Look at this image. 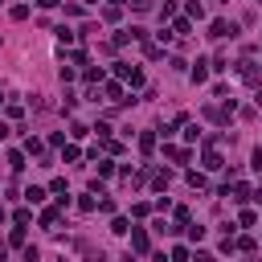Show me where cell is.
I'll return each instance as SVG.
<instances>
[{"label":"cell","instance_id":"1","mask_svg":"<svg viewBox=\"0 0 262 262\" xmlns=\"http://www.w3.org/2000/svg\"><path fill=\"white\" fill-rule=\"evenodd\" d=\"M234 33H238V29L230 25V21H213V25H209V37H217V41H221V37H234Z\"/></svg>","mask_w":262,"mask_h":262},{"label":"cell","instance_id":"2","mask_svg":"<svg viewBox=\"0 0 262 262\" xmlns=\"http://www.w3.org/2000/svg\"><path fill=\"white\" fill-rule=\"evenodd\" d=\"M147 246H152V242H147V234L143 230H131V250H135V254H147Z\"/></svg>","mask_w":262,"mask_h":262},{"label":"cell","instance_id":"3","mask_svg":"<svg viewBox=\"0 0 262 262\" xmlns=\"http://www.w3.org/2000/svg\"><path fill=\"white\" fill-rule=\"evenodd\" d=\"M242 78H246L250 86H258V82H262V74H258V66H254V62H242Z\"/></svg>","mask_w":262,"mask_h":262},{"label":"cell","instance_id":"4","mask_svg":"<svg viewBox=\"0 0 262 262\" xmlns=\"http://www.w3.org/2000/svg\"><path fill=\"white\" fill-rule=\"evenodd\" d=\"M164 156H168L172 164H185V160H189V147H164Z\"/></svg>","mask_w":262,"mask_h":262},{"label":"cell","instance_id":"5","mask_svg":"<svg viewBox=\"0 0 262 262\" xmlns=\"http://www.w3.org/2000/svg\"><path fill=\"white\" fill-rule=\"evenodd\" d=\"M152 147H156V135H152V131H143V135H140V152L147 156V152H152Z\"/></svg>","mask_w":262,"mask_h":262},{"label":"cell","instance_id":"6","mask_svg":"<svg viewBox=\"0 0 262 262\" xmlns=\"http://www.w3.org/2000/svg\"><path fill=\"white\" fill-rule=\"evenodd\" d=\"M107 98L111 102H123V86L119 82H107Z\"/></svg>","mask_w":262,"mask_h":262},{"label":"cell","instance_id":"7","mask_svg":"<svg viewBox=\"0 0 262 262\" xmlns=\"http://www.w3.org/2000/svg\"><path fill=\"white\" fill-rule=\"evenodd\" d=\"M8 168H13V172H21V168H25V156H21V152H8Z\"/></svg>","mask_w":262,"mask_h":262},{"label":"cell","instance_id":"8","mask_svg":"<svg viewBox=\"0 0 262 262\" xmlns=\"http://www.w3.org/2000/svg\"><path fill=\"white\" fill-rule=\"evenodd\" d=\"M111 234H131V225H127V217H115V221H111Z\"/></svg>","mask_w":262,"mask_h":262},{"label":"cell","instance_id":"9","mask_svg":"<svg viewBox=\"0 0 262 262\" xmlns=\"http://www.w3.org/2000/svg\"><path fill=\"white\" fill-rule=\"evenodd\" d=\"M25 201H29V205H37V201H45V189H37V185H33V189L25 192Z\"/></svg>","mask_w":262,"mask_h":262},{"label":"cell","instance_id":"10","mask_svg":"<svg viewBox=\"0 0 262 262\" xmlns=\"http://www.w3.org/2000/svg\"><path fill=\"white\" fill-rule=\"evenodd\" d=\"M205 168H213V172H217V168H221V156H217V152H205Z\"/></svg>","mask_w":262,"mask_h":262},{"label":"cell","instance_id":"11","mask_svg":"<svg viewBox=\"0 0 262 262\" xmlns=\"http://www.w3.org/2000/svg\"><path fill=\"white\" fill-rule=\"evenodd\" d=\"M41 225H45V230H49V225H58V209H45V213H41Z\"/></svg>","mask_w":262,"mask_h":262},{"label":"cell","instance_id":"12","mask_svg":"<svg viewBox=\"0 0 262 262\" xmlns=\"http://www.w3.org/2000/svg\"><path fill=\"white\" fill-rule=\"evenodd\" d=\"M185 234H189V242H201V238H205L201 225H185Z\"/></svg>","mask_w":262,"mask_h":262},{"label":"cell","instance_id":"13","mask_svg":"<svg viewBox=\"0 0 262 262\" xmlns=\"http://www.w3.org/2000/svg\"><path fill=\"white\" fill-rule=\"evenodd\" d=\"M189 29H192V25H189L185 17H176V21H172V33H176V37H180V33H189Z\"/></svg>","mask_w":262,"mask_h":262},{"label":"cell","instance_id":"14","mask_svg":"<svg viewBox=\"0 0 262 262\" xmlns=\"http://www.w3.org/2000/svg\"><path fill=\"white\" fill-rule=\"evenodd\" d=\"M127 82H131V86H143V70H135V66H131V70H127Z\"/></svg>","mask_w":262,"mask_h":262},{"label":"cell","instance_id":"15","mask_svg":"<svg viewBox=\"0 0 262 262\" xmlns=\"http://www.w3.org/2000/svg\"><path fill=\"white\" fill-rule=\"evenodd\" d=\"M131 213H135V217H147V213H152V205L140 201V205H131Z\"/></svg>","mask_w":262,"mask_h":262},{"label":"cell","instance_id":"16","mask_svg":"<svg viewBox=\"0 0 262 262\" xmlns=\"http://www.w3.org/2000/svg\"><path fill=\"white\" fill-rule=\"evenodd\" d=\"M8 242H13V246H21V242H25V225H17V230L8 234Z\"/></svg>","mask_w":262,"mask_h":262},{"label":"cell","instance_id":"17","mask_svg":"<svg viewBox=\"0 0 262 262\" xmlns=\"http://www.w3.org/2000/svg\"><path fill=\"white\" fill-rule=\"evenodd\" d=\"M189 17H192V21H201V17H205V8L197 4V0H189Z\"/></svg>","mask_w":262,"mask_h":262},{"label":"cell","instance_id":"18","mask_svg":"<svg viewBox=\"0 0 262 262\" xmlns=\"http://www.w3.org/2000/svg\"><path fill=\"white\" fill-rule=\"evenodd\" d=\"M172 213H176V221H180V225H189V205H176Z\"/></svg>","mask_w":262,"mask_h":262},{"label":"cell","instance_id":"19","mask_svg":"<svg viewBox=\"0 0 262 262\" xmlns=\"http://www.w3.org/2000/svg\"><path fill=\"white\" fill-rule=\"evenodd\" d=\"M209 78V70H205V62H197V70H192V82H205Z\"/></svg>","mask_w":262,"mask_h":262},{"label":"cell","instance_id":"20","mask_svg":"<svg viewBox=\"0 0 262 262\" xmlns=\"http://www.w3.org/2000/svg\"><path fill=\"white\" fill-rule=\"evenodd\" d=\"M29 17V4H13V21H25Z\"/></svg>","mask_w":262,"mask_h":262},{"label":"cell","instance_id":"21","mask_svg":"<svg viewBox=\"0 0 262 262\" xmlns=\"http://www.w3.org/2000/svg\"><path fill=\"white\" fill-rule=\"evenodd\" d=\"M234 201H250V189L246 185H234Z\"/></svg>","mask_w":262,"mask_h":262},{"label":"cell","instance_id":"22","mask_svg":"<svg viewBox=\"0 0 262 262\" xmlns=\"http://www.w3.org/2000/svg\"><path fill=\"white\" fill-rule=\"evenodd\" d=\"M127 4L135 8V13H147V8H152V0H127Z\"/></svg>","mask_w":262,"mask_h":262},{"label":"cell","instance_id":"23","mask_svg":"<svg viewBox=\"0 0 262 262\" xmlns=\"http://www.w3.org/2000/svg\"><path fill=\"white\" fill-rule=\"evenodd\" d=\"M172 262H189V250H185V246H176V250H172Z\"/></svg>","mask_w":262,"mask_h":262},{"label":"cell","instance_id":"24","mask_svg":"<svg viewBox=\"0 0 262 262\" xmlns=\"http://www.w3.org/2000/svg\"><path fill=\"white\" fill-rule=\"evenodd\" d=\"M192 262H213V254H205V250H197V254H192Z\"/></svg>","mask_w":262,"mask_h":262},{"label":"cell","instance_id":"25","mask_svg":"<svg viewBox=\"0 0 262 262\" xmlns=\"http://www.w3.org/2000/svg\"><path fill=\"white\" fill-rule=\"evenodd\" d=\"M4 258H8V246H4V242H0V262H4Z\"/></svg>","mask_w":262,"mask_h":262},{"label":"cell","instance_id":"26","mask_svg":"<svg viewBox=\"0 0 262 262\" xmlns=\"http://www.w3.org/2000/svg\"><path fill=\"white\" fill-rule=\"evenodd\" d=\"M53 4H58V0H41V8H53Z\"/></svg>","mask_w":262,"mask_h":262},{"label":"cell","instance_id":"27","mask_svg":"<svg viewBox=\"0 0 262 262\" xmlns=\"http://www.w3.org/2000/svg\"><path fill=\"white\" fill-rule=\"evenodd\" d=\"M4 135H8V127H4V123H0V140H4Z\"/></svg>","mask_w":262,"mask_h":262},{"label":"cell","instance_id":"28","mask_svg":"<svg viewBox=\"0 0 262 262\" xmlns=\"http://www.w3.org/2000/svg\"><path fill=\"white\" fill-rule=\"evenodd\" d=\"M254 201H258V205H262V189H258V192H254Z\"/></svg>","mask_w":262,"mask_h":262},{"label":"cell","instance_id":"29","mask_svg":"<svg viewBox=\"0 0 262 262\" xmlns=\"http://www.w3.org/2000/svg\"><path fill=\"white\" fill-rule=\"evenodd\" d=\"M0 102H4V86H0Z\"/></svg>","mask_w":262,"mask_h":262},{"label":"cell","instance_id":"30","mask_svg":"<svg viewBox=\"0 0 262 262\" xmlns=\"http://www.w3.org/2000/svg\"><path fill=\"white\" fill-rule=\"evenodd\" d=\"M0 221H4V209H0Z\"/></svg>","mask_w":262,"mask_h":262},{"label":"cell","instance_id":"31","mask_svg":"<svg viewBox=\"0 0 262 262\" xmlns=\"http://www.w3.org/2000/svg\"><path fill=\"white\" fill-rule=\"evenodd\" d=\"M258 107H262V95H258Z\"/></svg>","mask_w":262,"mask_h":262}]
</instances>
